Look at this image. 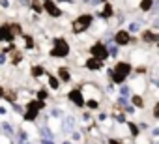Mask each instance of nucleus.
I'll use <instances>...</instances> for the list:
<instances>
[{"mask_svg":"<svg viewBox=\"0 0 159 144\" xmlns=\"http://www.w3.org/2000/svg\"><path fill=\"white\" fill-rule=\"evenodd\" d=\"M129 71H131V65L125 64V62H120V64H116V67L111 73V77H112L114 83H124V79L129 75Z\"/></svg>","mask_w":159,"mask_h":144,"instance_id":"nucleus-1","label":"nucleus"},{"mask_svg":"<svg viewBox=\"0 0 159 144\" xmlns=\"http://www.w3.org/2000/svg\"><path fill=\"white\" fill-rule=\"evenodd\" d=\"M90 25H92V15H81V17H77V21L73 23V30L79 34V32L86 30Z\"/></svg>","mask_w":159,"mask_h":144,"instance_id":"nucleus-2","label":"nucleus"},{"mask_svg":"<svg viewBox=\"0 0 159 144\" xmlns=\"http://www.w3.org/2000/svg\"><path fill=\"white\" fill-rule=\"evenodd\" d=\"M67 52H69L67 43L64 39H54V49L51 51V54L52 56H67Z\"/></svg>","mask_w":159,"mask_h":144,"instance_id":"nucleus-3","label":"nucleus"},{"mask_svg":"<svg viewBox=\"0 0 159 144\" xmlns=\"http://www.w3.org/2000/svg\"><path fill=\"white\" fill-rule=\"evenodd\" d=\"M92 54H94V58H99V60H105L107 56H109V52H107V47L103 45V43H96L92 49Z\"/></svg>","mask_w":159,"mask_h":144,"instance_id":"nucleus-4","label":"nucleus"},{"mask_svg":"<svg viewBox=\"0 0 159 144\" xmlns=\"http://www.w3.org/2000/svg\"><path fill=\"white\" fill-rule=\"evenodd\" d=\"M67 97H69V101H73L77 107H83V105H84V97H83V94L79 92V90H71V92L67 94Z\"/></svg>","mask_w":159,"mask_h":144,"instance_id":"nucleus-5","label":"nucleus"},{"mask_svg":"<svg viewBox=\"0 0 159 144\" xmlns=\"http://www.w3.org/2000/svg\"><path fill=\"white\" fill-rule=\"evenodd\" d=\"M129 32H125V30H120L116 36H114V41H116V45H127L129 43Z\"/></svg>","mask_w":159,"mask_h":144,"instance_id":"nucleus-6","label":"nucleus"},{"mask_svg":"<svg viewBox=\"0 0 159 144\" xmlns=\"http://www.w3.org/2000/svg\"><path fill=\"white\" fill-rule=\"evenodd\" d=\"M45 10L49 11V15H52V17H60L62 15V11L58 10V6L56 4H52L51 0H45Z\"/></svg>","mask_w":159,"mask_h":144,"instance_id":"nucleus-7","label":"nucleus"},{"mask_svg":"<svg viewBox=\"0 0 159 144\" xmlns=\"http://www.w3.org/2000/svg\"><path fill=\"white\" fill-rule=\"evenodd\" d=\"M13 34L10 30V25H2L0 26V39H4V41H11Z\"/></svg>","mask_w":159,"mask_h":144,"instance_id":"nucleus-8","label":"nucleus"},{"mask_svg":"<svg viewBox=\"0 0 159 144\" xmlns=\"http://www.w3.org/2000/svg\"><path fill=\"white\" fill-rule=\"evenodd\" d=\"M86 67H88V69H92V71L101 69V67H103V60H99V58H90V60L86 62Z\"/></svg>","mask_w":159,"mask_h":144,"instance_id":"nucleus-9","label":"nucleus"},{"mask_svg":"<svg viewBox=\"0 0 159 144\" xmlns=\"http://www.w3.org/2000/svg\"><path fill=\"white\" fill-rule=\"evenodd\" d=\"M58 77H60L62 81H69V79H71L69 69H67V67H60V69H58Z\"/></svg>","mask_w":159,"mask_h":144,"instance_id":"nucleus-10","label":"nucleus"},{"mask_svg":"<svg viewBox=\"0 0 159 144\" xmlns=\"http://www.w3.org/2000/svg\"><path fill=\"white\" fill-rule=\"evenodd\" d=\"M38 112H39L38 109H34V107H28V112L25 114V118H26V120H34V118L38 116Z\"/></svg>","mask_w":159,"mask_h":144,"instance_id":"nucleus-11","label":"nucleus"},{"mask_svg":"<svg viewBox=\"0 0 159 144\" xmlns=\"http://www.w3.org/2000/svg\"><path fill=\"white\" fill-rule=\"evenodd\" d=\"M152 8V0H140V10L142 11H150Z\"/></svg>","mask_w":159,"mask_h":144,"instance_id":"nucleus-12","label":"nucleus"},{"mask_svg":"<svg viewBox=\"0 0 159 144\" xmlns=\"http://www.w3.org/2000/svg\"><path fill=\"white\" fill-rule=\"evenodd\" d=\"M43 73V67L41 65H36V67H32V77H39Z\"/></svg>","mask_w":159,"mask_h":144,"instance_id":"nucleus-13","label":"nucleus"},{"mask_svg":"<svg viewBox=\"0 0 159 144\" xmlns=\"http://www.w3.org/2000/svg\"><path fill=\"white\" fill-rule=\"evenodd\" d=\"M144 39H146V41H155L157 36H155L153 32H144Z\"/></svg>","mask_w":159,"mask_h":144,"instance_id":"nucleus-14","label":"nucleus"},{"mask_svg":"<svg viewBox=\"0 0 159 144\" xmlns=\"http://www.w3.org/2000/svg\"><path fill=\"white\" fill-rule=\"evenodd\" d=\"M101 15H103V17H109V15H112V8L107 4V6H105V11H103Z\"/></svg>","mask_w":159,"mask_h":144,"instance_id":"nucleus-15","label":"nucleus"},{"mask_svg":"<svg viewBox=\"0 0 159 144\" xmlns=\"http://www.w3.org/2000/svg\"><path fill=\"white\" fill-rule=\"evenodd\" d=\"M73 129V118H67L66 120V131H71Z\"/></svg>","mask_w":159,"mask_h":144,"instance_id":"nucleus-16","label":"nucleus"},{"mask_svg":"<svg viewBox=\"0 0 159 144\" xmlns=\"http://www.w3.org/2000/svg\"><path fill=\"white\" fill-rule=\"evenodd\" d=\"M49 84H51V88H58V79H54V77H51V81H49Z\"/></svg>","mask_w":159,"mask_h":144,"instance_id":"nucleus-17","label":"nucleus"},{"mask_svg":"<svg viewBox=\"0 0 159 144\" xmlns=\"http://www.w3.org/2000/svg\"><path fill=\"white\" fill-rule=\"evenodd\" d=\"M107 52H109L111 56H116V54H118V49H116V47H111V49H107Z\"/></svg>","mask_w":159,"mask_h":144,"instance_id":"nucleus-18","label":"nucleus"},{"mask_svg":"<svg viewBox=\"0 0 159 144\" xmlns=\"http://www.w3.org/2000/svg\"><path fill=\"white\" fill-rule=\"evenodd\" d=\"M133 103H135L137 107H140V105H142V97H139V96H135V97H133Z\"/></svg>","mask_w":159,"mask_h":144,"instance_id":"nucleus-19","label":"nucleus"},{"mask_svg":"<svg viewBox=\"0 0 159 144\" xmlns=\"http://www.w3.org/2000/svg\"><path fill=\"white\" fill-rule=\"evenodd\" d=\"M45 97H47V92H45V90H41V92L38 94V99H41V101H43Z\"/></svg>","mask_w":159,"mask_h":144,"instance_id":"nucleus-20","label":"nucleus"},{"mask_svg":"<svg viewBox=\"0 0 159 144\" xmlns=\"http://www.w3.org/2000/svg\"><path fill=\"white\" fill-rule=\"evenodd\" d=\"M86 105H88V107H90V109H96V107H98V101H88V103H86Z\"/></svg>","mask_w":159,"mask_h":144,"instance_id":"nucleus-21","label":"nucleus"},{"mask_svg":"<svg viewBox=\"0 0 159 144\" xmlns=\"http://www.w3.org/2000/svg\"><path fill=\"white\" fill-rule=\"evenodd\" d=\"M129 129H131V133H133V135H137V133H139V129H137L133 124H129Z\"/></svg>","mask_w":159,"mask_h":144,"instance_id":"nucleus-22","label":"nucleus"},{"mask_svg":"<svg viewBox=\"0 0 159 144\" xmlns=\"http://www.w3.org/2000/svg\"><path fill=\"white\" fill-rule=\"evenodd\" d=\"M122 96H129V88H127V86L122 88Z\"/></svg>","mask_w":159,"mask_h":144,"instance_id":"nucleus-23","label":"nucleus"},{"mask_svg":"<svg viewBox=\"0 0 159 144\" xmlns=\"http://www.w3.org/2000/svg\"><path fill=\"white\" fill-rule=\"evenodd\" d=\"M129 30H131V32H135V30H139V25H137V23H135V25H131V26H129Z\"/></svg>","mask_w":159,"mask_h":144,"instance_id":"nucleus-24","label":"nucleus"},{"mask_svg":"<svg viewBox=\"0 0 159 144\" xmlns=\"http://www.w3.org/2000/svg\"><path fill=\"white\" fill-rule=\"evenodd\" d=\"M34 10L36 11H41V6H38V2H34Z\"/></svg>","mask_w":159,"mask_h":144,"instance_id":"nucleus-25","label":"nucleus"},{"mask_svg":"<svg viewBox=\"0 0 159 144\" xmlns=\"http://www.w3.org/2000/svg\"><path fill=\"white\" fill-rule=\"evenodd\" d=\"M109 144H120V142H118V140H114V138H111V140H109Z\"/></svg>","mask_w":159,"mask_h":144,"instance_id":"nucleus-26","label":"nucleus"},{"mask_svg":"<svg viewBox=\"0 0 159 144\" xmlns=\"http://www.w3.org/2000/svg\"><path fill=\"white\" fill-rule=\"evenodd\" d=\"M21 4H28V0H21Z\"/></svg>","mask_w":159,"mask_h":144,"instance_id":"nucleus-27","label":"nucleus"},{"mask_svg":"<svg viewBox=\"0 0 159 144\" xmlns=\"http://www.w3.org/2000/svg\"><path fill=\"white\" fill-rule=\"evenodd\" d=\"M2 94H4V90H2V88H0V97H2Z\"/></svg>","mask_w":159,"mask_h":144,"instance_id":"nucleus-28","label":"nucleus"},{"mask_svg":"<svg viewBox=\"0 0 159 144\" xmlns=\"http://www.w3.org/2000/svg\"><path fill=\"white\" fill-rule=\"evenodd\" d=\"M101 2H105V0H101Z\"/></svg>","mask_w":159,"mask_h":144,"instance_id":"nucleus-29","label":"nucleus"}]
</instances>
